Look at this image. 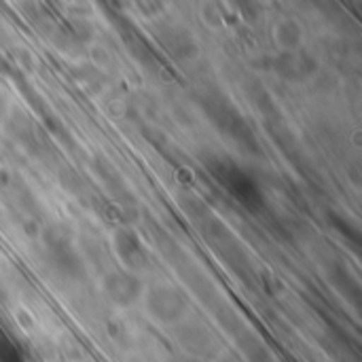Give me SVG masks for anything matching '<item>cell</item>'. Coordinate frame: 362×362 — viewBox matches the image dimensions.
I'll return each instance as SVG.
<instances>
[{
	"label": "cell",
	"mask_w": 362,
	"mask_h": 362,
	"mask_svg": "<svg viewBox=\"0 0 362 362\" xmlns=\"http://www.w3.org/2000/svg\"><path fill=\"white\" fill-rule=\"evenodd\" d=\"M208 170L212 172V176L216 178V182L244 208L248 210H257L263 204V193L259 189V185L238 165H233L231 161H208Z\"/></svg>",
	"instance_id": "6da1fadb"
},
{
	"label": "cell",
	"mask_w": 362,
	"mask_h": 362,
	"mask_svg": "<svg viewBox=\"0 0 362 362\" xmlns=\"http://www.w3.org/2000/svg\"><path fill=\"white\" fill-rule=\"evenodd\" d=\"M117 250L121 255V259L129 265V267H142L144 263V250L140 240L132 233V231H121L117 238Z\"/></svg>",
	"instance_id": "7a4b0ae2"
}]
</instances>
